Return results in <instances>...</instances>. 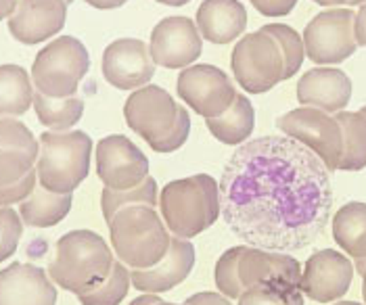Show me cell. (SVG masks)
Here are the masks:
<instances>
[{
  "instance_id": "1",
  "label": "cell",
  "mask_w": 366,
  "mask_h": 305,
  "mask_svg": "<svg viewBox=\"0 0 366 305\" xmlns=\"http://www.w3.org/2000/svg\"><path fill=\"white\" fill-rule=\"evenodd\" d=\"M228 228L249 247L297 251L327 228L333 207L329 169L302 142L262 136L241 144L220 178Z\"/></svg>"
},
{
  "instance_id": "2",
  "label": "cell",
  "mask_w": 366,
  "mask_h": 305,
  "mask_svg": "<svg viewBox=\"0 0 366 305\" xmlns=\"http://www.w3.org/2000/svg\"><path fill=\"white\" fill-rule=\"evenodd\" d=\"M124 117L128 128L155 153L178 151L191 134V115L187 107L176 103L168 90L155 84H147L128 96Z\"/></svg>"
},
{
  "instance_id": "3",
  "label": "cell",
  "mask_w": 366,
  "mask_h": 305,
  "mask_svg": "<svg viewBox=\"0 0 366 305\" xmlns=\"http://www.w3.org/2000/svg\"><path fill=\"white\" fill-rule=\"evenodd\" d=\"M222 211L220 184L209 174L172 180L159 193V214L168 230L191 241L218 222Z\"/></svg>"
},
{
  "instance_id": "4",
  "label": "cell",
  "mask_w": 366,
  "mask_h": 305,
  "mask_svg": "<svg viewBox=\"0 0 366 305\" xmlns=\"http://www.w3.org/2000/svg\"><path fill=\"white\" fill-rule=\"evenodd\" d=\"M113 264V251L103 236L92 230H71L56 241L49 276L56 286L74 295H84L105 282Z\"/></svg>"
},
{
  "instance_id": "5",
  "label": "cell",
  "mask_w": 366,
  "mask_h": 305,
  "mask_svg": "<svg viewBox=\"0 0 366 305\" xmlns=\"http://www.w3.org/2000/svg\"><path fill=\"white\" fill-rule=\"evenodd\" d=\"M109 236L117 259L130 270H147L164 259L169 249V230L151 205H130L109 220Z\"/></svg>"
},
{
  "instance_id": "6",
  "label": "cell",
  "mask_w": 366,
  "mask_h": 305,
  "mask_svg": "<svg viewBox=\"0 0 366 305\" xmlns=\"http://www.w3.org/2000/svg\"><path fill=\"white\" fill-rule=\"evenodd\" d=\"M40 153L36 161L38 184L46 191L71 194L88 176L92 139L80 130L40 134Z\"/></svg>"
},
{
  "instance_id": "7",
  "label": "cell",
  "mask_w": 366,
  "mask_h": 305,
  "mask_svg": "<svg viewBox=\"0 0 366 305\" xmlns=\"http://www.w3.org/2000/svg\"><path fill=\"white\" fill-rule=\"evenodd\" d=\"M90 69V55L86 46L74 36H59L49 42L34 59L31 82L38 92L67 99L76 96L78 84Z\"/></svg>"
},
{
  "instance_id": "8",
  "label": "cell",
  "mask_w": 366,
  "mask_h": 305,
  "mask_svg": "<svg viewBox=\"0 0 366 305\" xmlns=\"http://www.w3.org/2000/svg\"><path fill=\"white\" fill-rule=\"evenodd\" d=\"M230 69L237 84L249 94H264L282 82V55L277 40L264 29L237 40Z\"/></svg>"
},
{
  "instance_id": "9",
  "label": "cell",
  "mask_w": 366,
  "mask_h": 305,
  "mask_svg": "<svg viewBox=\"0 0 366 305\" xmlns=\"http://www.w3.org/2000/svg\"><path fill=\"white\" fill-rule=\"evenodd\" d=\"M277 128L285 136L308 146L329 171H337L343 155V130L335 115L314 107H297L281 115Z\"/></svg>"
},
{
  "instance_id": "10",
  "label": "cell",
  "mask_w": 366,
  "mask_h": 305,
  "mask_svg": "<svg viewBox=\"0 0 366 305\" xmlns=\"http://www.w3.org/2000/svg\"><path fill=\"white\" fill-rule=\"evenodd\" d=\"M356 13L352 9H327L318 13L304 29L306 56L320 67L337 65L356 53L354 34Z\"/></svg>"
},
{
  "instance_id": "11",
  "label": "cell",
  "mask_w": 366,
  "mask_h": 305,
  "mask_svg": "<svg viewBox=\"0 0 366 305\" xmlns=\"http://www.w3.org/2000/svg\"><path fill=\"white\" fill-rule=\"evenodd\" d=\"M176 90L187 107L205 119L220 117L228 111L234 96L239 94L224 71L209 63L184 67L178 76Z\"/></svg>"
},
{
  "instance_id": "12",
  "label": "cell",
  "mask_w": 366,
  "mask_h": 305,
  "mask_svg": "<svg viewBox=\"0 0 366 305\" xmlns=\"http://www.w3.org/2000/svg\"><path fill=\"white\" fill-rule=\"evenodd\" d=\"M94 157L105 189L130 191L149 178V159L128 136L112 134L99 140Z\"/></svg>"
},
{
  "instance_id": "13",
  "label": "cell",
  "mask_w": 366,
  "mask_h": 305,
  "mask_svg": "<svg viewBox=\"0 0 366 305\" xmlns=\"http://www.w3.org/2000/svg\"><path fill=\"white\" fill-rule=\"evenodd\" d=\"M203 40L197 24L189 17H166L153 31L149 42V53L155 65L166 69L191 67L201 55Z\"/></svg>"
},
{
  "instance_id": "14",
  "label": "cell",
  "mask_w": 366,
  "mask_h": 305,
  "mask_svg": "<svg viewBox=\"0 0 366 305\" xmlns=\"http://www.w3.org/2000/svg\"><path fill=\"white\" fill-rule=\"evenodd\" d=\"M354 264L335 249L316 251L308 257L302 272V293L316 304L339 301L352 284Z\"/></svg>"
},
{
  "instance_id": "15",
  "label": "cell",
  "mask_w": 366,
  "mask_h": 305,
  "mask_svg": "<svg viewBox=\"0 0 366 305\" xmlns=\"http://www.w3.org/2000/svg\"><path fill=\"white\" fill-rule=\"evenodd\" d=\"M103 76L117 90H139L153 80L155 61L139 38H119L103 53Z\"/></svg>"
},
{
  "instance_id": "16",
  "label": "cell",
  "mask_w": 366,
  "mask_h": 305,
  "mask_svg": "<svg viewBox=\"0 0 366 305\" xmlns=\"http://www.w3.org/2000/svg\"><path fill=\"white\" fill-rule=\"evenodd\" d=\"M40 142L28 126L13 117L0 119V186L15 184L36 169Z\"/></svg>"
},
{
  "instance_id": "17",
  "label": "cell",
  "mask_w": 366,
  "mask_h": 305,
  "mask_svg": "<svg viewBox=\"0 0 366 305\" xmlns=\"http://www.w3.org/2000/svg\"><path fill=\"white\" fill-rule=\"evenodd\" d=\"M67 19L65 0H19L9 17V31L21 44H40L56 36Z\"/></svg>"
},
{
  "instance_id": "18",
  "label": "cell",
  "mask_w": 366,
  "mask_h": 305,
  "mask_svg": "<svg viewBox=\"0 0 366 305\" xmlns=\"http://www.w3.org/2000/svg\"><path fill=\"white\" fill-rule=\"evenodd\" d=\"M193 266H195L193 243L187 239L172 236L168 253L164 255L159 264L147 270H130L132 286H137V291L151 293V295L166 293L174 286H178L180 282H184L193 272Z\"/></svg>"
},
{
  "instance_id": "19",
  "label": "cell",
  "mask_w": 366,
  "mask_h": 305,
  "mask_svg": "<svg viewBox=\"0 0 366 305\" xmlns=\"http://www.w3.org/2000/svg\"><path fill=\"white\" fill-rule=\"evenodd\" d=\"M302 264L279 251H266L259 247H245L239 261V276L243 289H254L264 284H302Z\"/></svg>"
},
{
  "instance_id": "20",
  "label": "cell",
  "mask_w": 366,
  "mask_h": 305,
  "mask_svg": "<svg viewBox=\"0 0 366 305\" xmlns=\"http://www.w3.org/2000/svg\"><path fill=\"white\" fill-rule=\"evenodd\" d=\"M352 99V80L337 67H314L297 82V101L302 107H314L335 115L345 111Z\"/></svg>"
},
{
  "instance_id": "21",
  "label": "cell",
  "mask_w": 366,
  "mask_h": 305,
  "mask_svg": "<svg viewBox=\"0 0 366 305\" xmlns=\"http://www.w3.org/2000/svg\"><path fill=\"white\" fill-rule=\"evenodd\" d=\"M0 305H56L51 276L31 264H11L0 270Z\"/></svg>"
},
{
  "instance_id": "22",
  "label": "cell",
  "mask_w": 366,
  "mask_h": 305,
  "mask_svg": "<svg viewBox=\"0 0 366 305\" xmlns=\"http://www.w3.org/2000/svg\"><path fill=\"white\" fill-rule=\"evenodd\" d=\"M195 24L203 40L212 44H228L247 28V11L239 0H203Z\"/></svg>"
},
{
  "instance_id": "23",
  "label": "cell",
  "mask_w": 366,
  "mask_h": 305,
  "mask_svg": "<svg viewBox=\"0 0 366 305\" xmlns=\"http://www.w3.org/2000/svg\"><path fill=\"white\" fill-rule=\"evenodd\" d=\"M205 124L212 136L220 140L222 144H245V140L254 134L255 109L245 94H237L228 111L222 113L220 117L205 119Z\"/></svg>"
},
{
  "instance_id": "24",
  "label": "cell",
  "mask_w": 366,
  "mask_h": 305,
  "mask_svg": "<svg viewBox=\"0 0 366 305\" xmlns=\"http://www.w3.org/2000/svg\"><path fill=\"white\" fill-rule=\"evenodd\" d=\"M333 239L354 261H366V203H345L333 218Z\"/></svg>"
},
{
  "instance_id": "25",
  "label": "cell",
  "mask_w": 366,
  "mask_h": 305,
  "mask_svg": "<svg viewBox=\"0 0 366 305\" xmlns=\"http://www.w3.org/2000/svg\"><path fill=\"white\" fill-rule=\"evenodd\" d=\"M74 196L46 191L44 186L36 184L34 193L19 205V216L26 226L31 228H51L56 226L71 211Z\"/></svg>"
},
{
  "instance_id": "26",
  "label": "cell",
  "mask_w": 366,
  "mask_h": 305,
  "mask_svg": "<svg viewBox=\"0 0 366 305\" xmlns=\"http://www.w3.org/2000/svg\"><path fill=\"white\" fill-rule=\"evenodd\" d=\"M29 74L19 65H0V117H19L34 105Z\"/></svg>"
},
{
  "instance_id": "27",
  "label": "cell",
  "mask_w": 366,
  "mask_h": 305,
  "mask_svg": "<svg viewBox=\"0 0 366 305\" xmlns=\"http://www.w3.org/2000/svg\"><path fill=\"white\" fill-rule=\"evenodd\" d=\"M34 109L38 121L53 132H65L74 128L84 115V101L78 96L53 99L42 92H34Z\"/></svg>"
},
{
  "instance_id": "28",
  "label": "cell",
  "mask_w": 366,
  "mask_h": 305,
  "mask_svg": "<svg viewBox=\"0 0 366 305\" xmlns=\"http://www.w3.org/2000/svg\"><path fill=\"white\" fill-rule=\"evenodd\" d=\"M343 130V155L339 161L341 171H360L366 167V115L360 111L335 113Z\"/></svg>"
},
{
  "instance_id": "29",
  "label": "cell",
  "mask_w": 366,
  "mask_h": 305,
  "mask_svg": "<svg viewBox=\"0 0 366 305\" xmlns=\"http://www.w3.org/2000/svg\"><path fill=\"white\" fill-rule=\"evenodd\" d=\"M130 205H159V191H157V182L153 176H149L142 184L130 189V191H112V189H103L101 193V209L105 220L109 222L113 216Z\"/></svg>"
},
{
  "instance_id": "30",
  "label": "cell",
  "mask_w": 366,
  "mask_h": 305,
  "mask_svg": "<svg viewBox=\"0 0 366 305\" xmlns=\"http://www.w3.org/2000/svg\"><path fill=\"white\" fill-rule=\"evenodd\" d=\"M130 284H132L130 268L119 259H115L112 274L105 278V282H101L97 289L88 291L84 295H78V301L82 305H119L126 299Z\"/></svg>"
},
{
  "instance_id": "31",
  "label": "cell",
  "mask_w": 366,
  "mask_h": 305,
  "mask_svg": "<svg viewBox=\"0 0 366 305\" xmlns=\"http://www.w3.org/2000/svg\"><path fill=\"white\" fill-rule=\"evenodd\" d=\"M264 31L268 36H272L281 49L282 55V80H289L293 78L302 65H304V59H306V46H304V38L287 24H268L264 26Z\"/></svg>"
},
{
  "instance_id": "32",
  "label": "cell",
  "mask_w": 366,
  "mask_h": 305,
  "mask_svg": "<svg viewBox=\"0 0 366 305\" xmlns=\"http://www.w3.org/2000/svg\"><path fill=\"white\" fill-rule=\"evenodd\" d=\"M237 305H304V293L300 286L264 284L245 289Z\"/></svg>"
},
{
  "instance_id": "33",
  "label": "cell",
  "mask_w": 366,
  "mask_h": 305,
  "mask_svg": "<svg viewBox=\"0 0 366 305\" xmlns=\"http://www.w3.org/2000/svg\"><path fill=\"white\" fill-rule=\"evenodd\" d=\"M247 245H239V247H230L220 255V259L216 261V270H214V278H216V286L218 291L228 297V299H239L243 295V284H241V276H239V261L241 255Z\"/></svg>"
},
{
  "instance_id": "34",
  "label": "cell",
  "mask_w": 366,
  "mask_h": 305,
  "mask_svg": "<svg viewBox=\"0 0 366 305\" xmlns=\"http://www.w3.org/2000/svg\"><path fill=\"white\" fill-rule=\"evenodd\" d=\"M24 234V220L11 207H0V264L6 261L21 241Z\"/></svg>"
},
{
  "instance_id": "35",
  "label": "cell",
  "mask_w": 366,
  "mask_h": 305,
  "mask_svg": "<svg viewBox=\"0 0 366 305\" xmlns=\"http://www.w3.org/2000/svg\"><path fill=\"white\" fill-rule=\"evenodd\" d=\"M36 184H38V174L34 169L24 180L9 184V186H0V207H11L13 203H24L29 194L34 193Z\"/></svg>"
},
{
  "instance_id": "36",
  "label": "cell",
  "mask_w": 366,
  "mask_h": 305,
  "mask_svg": "<svg viewBox=\"0 0 366 305\" xmlns=\"http://www.w3.org/2000/svg\"><path fill=\"white\" fill-rule=\"evenodd\" d=\"M249 2L264 17H285L297 4V0H249Z\"/></svg>"
},
{
  "instance_id": "37",
  "label": "cell",
  "mask_w": 366,
  "mask_h": 305,
  "mask_svg": "<svg viewBox=\"0 0 366 305\" xmlns=\"http://www.w3.org/2000/svg\"><path fill=\"white\" fill-rule=\"evenodd\" d=\"M184 304L187 305H232L230 304V299L224 297L222 293H212V291L195 293V295H191Z\"/></svg>"
},
{
  "instance_id": "38",
  "label": "cell",
  "mask_w": 366,
  "mask_h": 305,
  "mask_svg": "<svg viewBox=\"0 0 366 305\" xmlns=\"http://www.w3.org/2000/svg\"><path fill=\"white\" fill-rule=\"evenodd\" d=\"M354 34H356L358 46H366V2L365 4H360V9H358V13H356Z\"/></svg>"
},
{
  "instance_id": "39",
  "label": "cell",
  "mask_w": 366,
  "mask_h": 305,
  "mask_svg": "<svg viewBox=\"0 0 366 305\" xmlns=\"http://www.w3.org/2000/svg\"><path fill=\"white\" fill-rule=\"evenodd\" d=\"M84 2H88L94 9H117V6L126 4L128 0H84Z\"/></svg>"
},
{
  "instance_id": "40",
  "label": "cell",
  "mask_w": 366,
  "mask_h": 305,
  "mask_svg": "<svg viewBox=\"0 0 366 305\" xmlns=\"http://www.w3.org/2000/svg\"><path fill=\"white\" fill-rule=\"evenodd\" d=\"M17 2H19V0H0V21H2V19H9V17L15 13Z\"/></svg>"
},
{
  "instance_id": "41",
  "label": "cell",
  "mask_w": 366,
  "mask_h": 305,
  "mask_svg": "<svg viewBox=\"0 0 366 305\" xmlns=\"http://www.w3.org/2000/svg\"><path fill=\"white\" fill-rule=\"evenodd\" d=\"M162 299L157 297V295H151V293H144V295H141V297H137L132 304H128V305H155V304H159Z\"/></svg>"
},
{
  "instance_id": "42",
  "label": "cell",
  "mask_w": 366,
  "mask_h": 305,
  "mask_svg": "<svg viewBox=\"0 0 366 305\" xmlns=\"http://www.w3.org/2000/svg\"><path fill=\"white\" fill-rule=\"evenodd\" d=\"M320 6H341V4H350V0H312Z\"/></svg>"
},
{
  "instance_id": "43",
  "label": "cell",
  "mask_w": 366,
  "mask_h": 305,
  "mask_svg": "<svg viewBox=\"0 0 366 305\" xmlns=\"http://www.w3.org/2000/svg\"><path fill=\"white\" fill-rule=\"evenodd\" d=\"M155 2L168 4V6H182V4H187V2H191V0H155Z\"/></svg>"
},
{
  "instance_id": "44",
  "label": "cell",
  "mask_w": 366,
  "mask_h": 305,
  "mask_svg": "<svg viewBox=\"0 0 366 305\" xmlns=\"http://www.w3.org/2000/svg\"><path fill=\"white\" fill-rule=\"evenodd\" d=\"M356 272L362 276V297H365V304H366V264L362 266V268H358Z\"/></svg>"
},
{
  "instance_id": "45",
  "label": "cell",
  "mask_w": 366,
  "mask_h": 305,
  "mask_svg": "<svg viewBox=\"0 0 366 305\" xmlns=\"http://www.w3.org/2000/svg\"><path fill=\"white\" fill-rule=\"evenodd\" d=\"M366 0H350V4H352V6H360V4H365Z\"/></svg>"
},
{
  "instance_id": "46",
  "label": "cell",
  "mask_w": 366,
  "mask_h": 305,
  "mask_svg": "<svg viewBox=\"0 0 366 305\" xmlns=\"http://www.w3.org/2000/svg\"><path fill=\"white\" fill-rule=\"evenodd\" d=\"M333 305H362V304H356V301H341V304H333Z\"/></svg>"
},
{
  "instance_id": "47",
  "label": "cell",
  "mask_w": 366,
  "mask_h": 305,
  "mask_svg": "<svg viewBox=\"0 0 366 305\" xmlns=\"http://www.w3.org/2000/svg\"><path fill=\"white\" fill-rule=\"evenodd\" d=\"M155 305H187V304H168V301H159V304Z\"/></svg>"
},
{
  "instance_id": "48",
  "label": "cell",
  "mask_w": 366,
  "mask_h": 305,
  "mask_svg": "<svg viewBox=\"0 0 366 305\" xmlns=\"http://www.w3.org/2000/svg\"><path fill=\"white\" fill-rule=\"evenodd\" d=\"M360 113H362V115H366V107H362V109H360Z\"/></svg>"
},
{
  "instance_id": "49",
  "label": "cell",
  "mask_w": 366,
  "mask_h": 305,
  "mask_svg": "<svg viewBox=\"0 0 366 305\" xmlns=\"http://www.w3.org/2000/svg\"><path fill=\"white\" fill-rule=\"evenodd\" d=\"M65 2H67V4H71V2H74V0H65Z\"/></svg>"
}]
</instances>
